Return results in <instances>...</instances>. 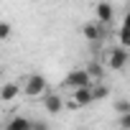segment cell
<instances>
[{"label": "cell", "instance_id": "cell-5", "mask_svg": "<svg viewBox=\"0 0 130 130\" xmlns=\"http://www.w3.org/2000/svg\"><path fill=\"white\" fill-rule=\"evenodd\" d=\"M18 94H23V87L15 84V82H8V84L0 87V100H3V102H15Z\"/></svg>", "mask_w": 130, "mask_h": 130}, {"label": "cell", "instance_id": "cell-10", "mask_svg": "<svg viewBox=\"0 0 130 130\" xmlns=\"http://www.w3.org/2000/svg\"><path fill=\"white\" fill-rule=\"evenodd\" d=\"M23 127H33V120H28V117H10L8 120V130H23Z\"/></svg>", "mask_w": 130, "mask_h": 130}, {"label": "cell", "instance_id": "cell-6", "mask_svg": "<svg viewBox=\"0 0 130 130\" xmlns=\"http://www.w3.org/2000/svg\"><path fill=\"white\" fill-rule=\"evenodd\" d=\"M82 33H84V38L92 41V43H97V41L102 38V28H100V23H84V26H82Z\"/></svg>", "mask_w": 130, "mask_h": 130}, {"label": "cell", "instance_id": "cell-7", "mask_svg": "<svg viewBox=\"0 0 130 130\" xmlns=\"http://www.w3.org/2000/svg\"><path fill=\"white\" fill-rule=\"evenodd\" d=\"M43 107H46L48 112H54V115H56V112H61V110H64V100H61L59 94H46V97H43Z\"/></svg>", "mask_w": 130, "mask_h": 130}, {"label": "cell", "instance_id": "cell-8", "mask_svg": "<svg viewBox=\"0 0 130 130\" xmlns=\"http://www.w3.org/2000/svg\"><path fill=\"white\" fill-rule=\"evenodd\" d=\"M112 18H115V8L110 3H100L97 5V21L100 23H110Z\"/></svg>", "mask_w": 130, "mask_h": 130}, {"label": "cell", "instance_id": "cell-13", "mask_svg": "<svg viewBox=\"0 0 130 130\" xmlns=\"http://www.w3.org/2000/svg\"><path fill=\"white\" fill-rule=\"evenodd\" d=\"M13 36V26L8 21H0V41H8Z\"/></svg>", "mask_w": 130, "mask_h": 130}, {"label": "cell", "instance_id": "cell-15", "mask_svg": "<svg viewBox=\"0 0 130 130\" xmlns=\"http://www.w3.org/2000/svg\"><path fill=\"white\" fill-rule=\"evenodd\" d=\"M117 125H120V127H130V112L120 115V117H117Z\"/></svg>", "mask_w": 130, "mask_h": 130}, {"label": "cell", "instance_id": "cell-9", "mask_svg": "<svg viewBox=\"0 0 130 130\" xmlns=\"http://www.w3.org/2000/svg\"><path fill=\"white\" fill-rule=\"evenodd\" d=\"M92 100L94 102H100V100H105V97H110V87L107 84H102V82H92Z\"/></svg>", "mask_w": 130, "mask_h": 130}, {"label": "cell", "instance_id": "cell-4", "mask_svg": "<svg viewBox=\"0 0 130 130\" xmlns=\"http://www.w3.org/2000/svg\"><path fill=\"white\" fill-rule=\"evenodd\" d=\"M127 61H130V56H127V48H125V46H117V48H112V51L107 54V67L115 69V72L125 69Z\"/></svg>", "mask_w": 130, "mask_h": 130}, {"label": "cell", "instance_id": "cell-12", "mask_svg": "<svg viewBox=\"0 0 130 130\" xmlns=\"http://www.w3.org/2000/svg\"><path fill=\"white\" fill-rule=\"evenodd\" d=\"M117 41H120V46L130 48V28H127V26H122V28L117 31Z\"/></svg>", "mask_w": 130, "mask_h": 130}, {"label": "cell", "instance_id": "cell-1", "mask_svg": "<svg viewBox=\"0 0 130 130\" xmlns=\"http://www.w3.org/2000/svg\"><path fill=\"white\" fill-rule=\"evenodd\" d=\"M64 84H67L69 89H77V87H92V77H89L87 67H84V69H72V72L67 74V79H64Z\"/></svg>", "mask_w": 130, "mask_h": 130}, {"label": "cell", "instance_id": "cell-17", "mask_svg": "<svg viewBox=\"0 0 130 130\" xmlns=\"http://www.w3.org/2000/svg\"><path fill=\"white\" fill-rule=\"evenodd\" d=\"M125 3H127V5H130V0H125Z\"/></svg>", "mask_w": 130, "mask_h": 130}, {"label": "cell", "instance_id": "cell-11", "mask_svg": "<svg viewBox=\"0 0 130 130\" xmlns=\"http://www.w3.org/2000/svg\"><path fill=\"white\" fill-rule=\"evenodd\" d=\"M87 72H89V77H92V82H100L102 79V67H100V64L97 61H92V64H87Z\"/></svg>", "mask_w": 130, "mask_h": 130}, {"label": "cell", "instance_id": "cell-14", "mask_svg": "<svg viewBox=\"0 0 130 130\" xmlns=\"http://www.w3.org/2000/svg\"><path fill=\"white\" fill-rule=\"evenodd\" d=\"M115 112H117V115L130 112V100H117V102H115Z\"/></svg>", "mask_w": 130, "mask_h": 130}, {"label": "cell", "instance_id": "cell-2", "mask_svg": "<svg viewBox=\"0 0 130 130\" xmlns=\"http://www.w3.org/2000/svg\"><path fill=\"white\" fill-rule=\"evenodd\" d=\"M94 100H92V89L89 87H77V89H72V100H69V110H79V107H87V105H92Z\"/></svg>", "mask_w": 130, "mask_h": 130}, {"label": "cell", "instance_id": "cell-3", "mask_svg": "<svg viewBox=\"0 0 130 130\" xmlns=\"http://www.w3.org/2000/svg\"><path fill=\"white\" fill-rule=\"evenodd\" d=\"M43 92H46V79L41 74H31L23 84V94L26 97H41Z\"/></svg>", "mask_w": 130, "mask_h": 130}, {"label": "cell", "instance_id": "cell-16", "mask_svg": "<svg viewBox=\"0 0 130 130\" xmlns=\"http://www.w3.org/2000/svg\"><path fill=\"white\" fill-rule=\"evenodd\" d=\"M122 26H127V28H130V8H127V13H125V21H122Z\"/></svg>", "mask_w": 130, "mask_h": 130}]
</instances>
